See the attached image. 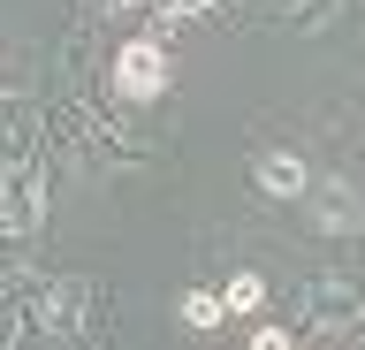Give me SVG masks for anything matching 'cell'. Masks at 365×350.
Returning a JSON list of instances; mask_svg holds the SVG:
<instances>
[{
    "mask_svg": "<svg viewBox=\"0 0 365 350\" xmlns=\"http://www.w3.org/2000/svg\"><path fill=\"white\" fill-rule=\"evenodd\" d=\"M99 304L91 282H46L31 312H16V335H84V312Z\"/></svg>",
    "mask_w": 365,
    "mask_h": 350,
    "instance_id": "obj_2",
    "label": "cell"
},
{
    "mask_svg": "<svg viewBox=\"0 0 365 350\" xmlns=\"http://www.w3.org/2000/svg\"><path fill=\"white\" fill-rule=\"evenodd\" d=\"M342 8H350V0H289V31H304V38H312V31H335Z\"/></svg>",
    "mask_w": 365,
    "mask_h": 350,
    "instance_id": "obj_9",
    "label": "cell"
},
{
    "mask_svg": "<svg viewBox=\"0 0 365 350\" xmlns=\"http://www.w3.org/2000/svg\"><path fill=\"white\" fill-rule=\"evenodd\" d=\"M297 320H312L319 335H350V327L365 320V289L350 274H312L297 289Z\"/></svg>",
    "mask_w": 365,
    "mask_h": 350,
    "instance_id": "obj_3",
    "label": "cell"
},
{
    "mask_svg": "<svg viewBox=\"0 0 365 350\" xmlns=\"http://www.w3.org/2000/svg\"><path fill=\"white\" fill-rule=\"evenodd\" d=\"M251 183H259V198L304 206L319 175H312V160H304V153H289V145H267V153H251Z\"/></svg>",
    "mask_w": 365,
    "mask_h": 350,
    "instance_id": "obj_5",
    "label": "cell"
},
{
    "mask_svg": "<svg viewBox=\"0 0 365 350\" xmlns=\"http://www.w3.org/2000/svg\"><path fill=\"white\" fill-rule=\"evenodd\" d=\"M168 76H175V53H168V38H160V31L122 38V46H114V61H107L114 99H130V107H153V99L168 92Z\"/></svg>",
    "mask_w": 365,
    "mask_h": 350,
    "instance_id": "obj_1",
    "label": "cell"
},
{
    "mask_svg": "<svg viewBox=\"0 0 365 350\" xmlns=\"http://www.w3.org/2000/svg\"><path fill=\"white\" fill-rule=\"evenodd\" d=\"M182 327H190V335H213V327H228V297L221 289H182Z\"/></svg>",
    "mask_w": 365,
    "mask_h": 350,
    "instance_id": "obj_7",
    "label": "cell"
},
{
    "mask_svg": "<svg viewBox=\"0 0 365 350\" xmlns=\"http://www.w3.org/2000/svg\"><path fill=\"white\" fill-rule=\"evenodd\" d=\"M304 213H312V229L327 236V244H350V236L365 229V198H358V183H342V175H319Z\"/></svg>",
    "mask_w": 365,
    "mask_h": 350,
    "instance_id": "obj_4",
    "label": "cell"
},
{
    "mask_svg": "<svg viewBox=\"0 0 365 350\" xmlns=\"http://www.w3.org/2000/svg\"><path fill=\"white\" fill-rule=\"evenodd\" d=\"M38 221H46V168L31 160V153H16V160H8V206H0V229L23 244Z\"/></svg>",
    "mask_w": 365,
    "mask_h": 350,
    "instance_id": "obj_6",
    "label": "cell"
},
{
    "mask_svg": "<svg viewBox=\"0 0 365 350\" xmlns=\"http://www.w3.org/2000/svg\"><path fill=\"white\" fill-rule=\"evenodd\" d=\"M221 297H228V320H251V312L267 304V282L244 267V274H228V282H221Z\"/></svg>",
    "mask_w": 365,
    "mask_h": 350,
    "instance_id": "obj_8",
    "label": "cell"
},
{
    "mask_svg": "<svg viewBox=\"0 0 365 350\" xmlns=\"http://www.w3.org/2000/svg\"><path fill=\"white\" fill-rule=\"evenodd\" d=\"M289 343H297V327H274V320L251 327V350H289Z\"/></svg>",
    "mask_w": 365,
    "mask_h": 350,
    "instance_id": "obj_10",
    "label": "cell"
}]
</instances>
